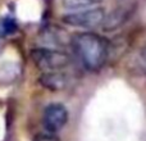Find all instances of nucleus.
<instances>
[{
	"instance_id": "1",
	"label": "nucleus",
	"mask_w": 146,
	"mask_h": 141,
	"mask_svg": "<svg viewBox=\"0 0 146 141\" xmlns=\"http://www.w3.org/2000/svg\"><path fill=\"white\" fill-rule=\"evenodd\" d=\"M72 51L82 67L88 72H99L106 64L110 44L104 36L95 32H77L71 36Z\"/></svg>"
},
{
	"instance_id": "2",
	"label": "nucleus",
	"mask_w": 146,
	"mask_h": 141,
	"mask_svg": "<svg viewBox=\"0 0 146 141\" xmlns=\"http://www.w3.org/2000/svg\"><path fill=\"white\" fill-rule=\"evenodd\" d=\"M30 57L36 68L41 73L62 72L71 64V57L62 50L50 48H35L30 51Z\"/></svg>"
},
{
	"instance_id": "3",
	"label": "nucleus",
	"mask_w": 146,
	"mask_h": 141,
	"mask_svg": "<svg viewBox=\"0 0 146 141\" xmlns=\"http://www.w3.org/2000/svg\"><path fill=\"white\" fill-rule=\"evenodd\" d=\"M105 9L101 7L72 12L62 17V22L78 28H96L105 22Z\"/></svg>"
},
{
	"instance_id": "4",
	"label": "nucleus",
	"mask_w": 146,
	"mask_h": 141,
	"mask_svg": "<svg viewBox=\"0 0 146 141\" xmlns=\"http://www.w3.org/2000/svg\"><path fill=\"white\" fill-rule=\"evenodd\" d=\"M69 113L62 103H51L45 106L42 113V124L49 134L59 132L68 122Z\"/></svg>"
},
{
	"instance_id": "5",
	"label": "nucleus",
	"mask_w": 146,
	"mask_h": 141,
	"mask_svg": "<svg viewBox=\"0 0 146 141\" xmlns=\"http://www.w3.org/2000/svg\"><path fill=\"white\" fill-rule=\"evenodd\" d=\"M38 82L41 86L50 91L63 90L68 85V74L66 72H53V73H41Z\"/></svg>"
},
{
	"instance_id": "6",
	"label": "nucleus",
	"mask_w": 146,
	"mask_h": 141,
	"mask_svg": "<svg viewBox=\"0 0 146 141\" xmlns=\"http://www.w3.org/2000/svg\"><path fill=\"white\" fill-rule=\"evenodd\" d=\"M100 1L101 0H63L62 5H63L67 10L78 12V10L90 9L91 7L99 4Z\"/></svg>"
},
{
	"instance_id": "7",
	"label": "nucleus",
	"mask_w": 146,
	"mask_h": 141,
	"mask_svg": "<svg viewBox=\"0 0 146 141\" xmlns=\"http://www.w3.org/2000/svg\"><path fill=\"white\" fill-rule=\"evenodd\" d=\"M137 64H139L140 69L142 73L146 74V45H144L139 51V57H137Z\"/></svg>"
},
{
	"instance_id": "8",
	"label": "nucleus",
	"mask_w": 146,
	"mask_h": 141,
	"mask_svg": "<svg viewBox=\"0 0 146 141\" xmlns=\"http://www.w3.org/2000/svg\"><path fill=\"white\" fill-rule=\"evenodd\" d=\"M1 26H3L4 32H7V33H12L17 30V23H15V21L13 19V18H7V19H4Z\"/></svg>"
},
{
	"instance_id": "9",
	"label": "nucleus",
	"mask_w": 146,
	"mask_h": 141,
	"mask_svg": "<svg viewBox=\"0 0 146 141\" xmlns=\"http://www.w3.org/2000/svg\"><path fill=\"white\" fill-rule=\"evenodd\" d=\"M32 141H60V140L51 134H40L37 136H35V139Z\"/></svg>"
}]
</instances>
